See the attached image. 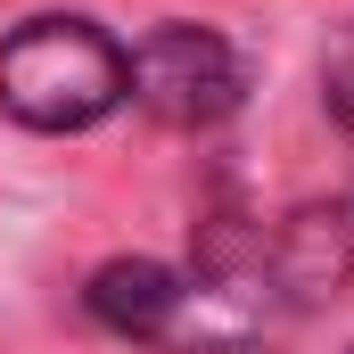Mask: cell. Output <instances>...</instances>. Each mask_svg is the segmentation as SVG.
Returning a JSON list of instances; mask_svg holds the SVG:
<instances>
[{
  "instance_id": "cell-1",
  "label": "cell",
  "mask_w": 354,
  "mask_h": 354,
  "mask_svg": "<svg viewBox=\"0 0 354 354\" xmlns=\"http://www.w3.org/2000/svg\"><path fill=\"white\" fill-rule=\"evenodd\" d=\"M124 99V50L91 17H33L0 41V107L33 132H83Z\"/></svg>"
},
{
  "instance_id": "cell-2",
  "label": "cell",
  "mask_w": 354,
  "mask_h": 354,
  "mask_svg": "<svg viewBox=\"0 0 354 354\" xmlns=\"http://www.w3.org/2000/svg\"><path fill=\"white\" fill-rule=\"evenodd\" d=\"M124 91L157 115V124H181V132H198V124H223L231 107H239V50L223 41V33H206V25H157L132 58H124Z\"/></svg>"
},
{
  "instance_id": "cell-3",
  "label": "cell",
  "mask_w": 354,
  "mask_h": 354,
  "mask_svg": "<svg viewBox=\"0 0 354 354\" xmlns=\"http://www.w3.org/2000/svg\"><path fill=\"white\" fill-rule=\"evenodd\" d=\"M264 264H272V288H280L288 305L338 297L354 280V198H313V206H297V214L272 231Z\"/></svg>"
},
{
  "instance_id": "cell-4",
  "label": "cell",
  "mask_w": 354,
  "mask_h": 354,
  "mask_svg": "<svg viewBox=\"0 0 354 354\" xmlns=\"http://www.w3.org/2000/svg\"><path fill=\"white\" fill-rule=\"evenodd\" d=\"M83 305L115 330V338H174V322H181V305H189V288H181V272L165 264H149V256H115V264H99L91 272V288H83Z\"/></svg>"
},
{
  "instance_id": "cell-5",
  "label": "cell",
  "mask_w": 354,
  "mask_h": 354,
  "mask_svg": "<svg viewBox=\"0 0 354 354\" xmlns=\"http://www.w3.org/2000/svg\"><path fill=\"white\" fill-rule=\"evenodd\" d=\"M322 91H330V115L354 132V25L330 41V50H322Z\"/></svg>"
}]
</instances>
